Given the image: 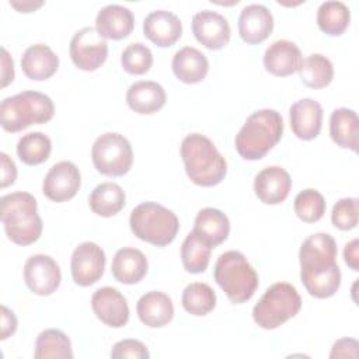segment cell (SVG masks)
<instances>
[{
  "mask_svg": "<svg viewBox=\"0 0 359 359\" xmlns=\"http://www.w3.org/2000/svg\"><path fill=\"white\" fill-rule=\"evenodd\" d=\"M81 184L79 168L72 161H59L46 172L42 182L43 195L53 202H66L72 199Z\"/></svg>",
  "mask_w": 359,
  "mask_h": 359,
  "instance_id": "obj_13",
  "label": "cell"
},
{
  "mask_svg": "<svg viewBox=\"0 0 359 359\" xmlns=\"http://www.w3.org/2000/svg\"><path fill=\"white\" fill-rule=\"evenodd\" d=\"M17 330V317L13 310H10L7 306H1V334L0 338L4 341L10 335H13Z\"/></svg>",
  "mask_w": 359,
  "mask_h": 359,
  "instance_id": "obj_43",
  "label": "cell"
},
{
  "mask_svg": "<svg viewBox=\"0 0 359 359\" xmlns=\"http://www.w3.org/2000/svg\"><path fill=\"white\" fill-rule=\"evenodd\" d=\"M52 151L50 139L42 132H29L20 137L17 156L27 165H38L46 161Z\"/></svg>",
  "mask_w": 359,
  "mask_h": 359,
  "instance_id": "obj_36",
  "label": "cell"
},
{
  "mask_svg": "<svg viewBox=\"0 0 359 359\" xmlns=\"http://www.w3.org/2000/svg\"><path fill=\"white\" fill-rule=\"evenodd\" d=\"M332 224L339 230H352L358 224V199L342 198L339 199L331 213Z\"/></svg>",
  "mask_w": 359,
  "mask_h": 359,
  "instance_id": "obj_39",
  "label": "cell"
},
{
  "mask_svg": "<svg viewBox=\"0 0 359 359\" xmlns=\"http://www.w3.org/2000/svg\"><path fill=\"white\" fill-rule=\"evenodd\" d=\"M42 4H43V1H41V0H22V1L10 0V6L14 7L15 10H18L20 13H31V11H35V10L39 8Z\"/></svg>",
  "mask_w": 359,
  "mask_h": 359,
  "instance_id": "obj_46",
  "label": "cell"
},
{
  "mask_svg": "<svg viewBox=\"0 0 359 359\" xmlns=\"http://www.w3.org/2000/svg\"><path fill=\"white\" fill-rule=\"evenodd\" d=\"M192 231L213 248L229 237L230 222L222 210L215 208H203L195 217Z\"/></svg>",
  "mask_w": 359,
  "mask_h": 359,
  "instance_id": "obj_27",
  "label": "cell"
},
{
  "mask_svg": "<svg viewBox=\"0 0 359 359\" xmlns=\"http://www.w3.org/2000/svg\"><path fill=\"white\" fill-rule=\"evenodd\" d=\"M139 320L150 327L160 328L167 325L174 317V304L168 294L160 290L144 293L136 304Z\"/></svg>",
  "mask_w": 359,
  "mask_h": 359,
  "instance_id": "obj_22",
  "label": "cell"
},
{
  "mask_svg": "<svg viewBox=\"0 0 359 359\" xmlns=\"http://www.w3.org/2000/svg\"><path fill=\"white\" fill-rule=\"evenodd\" d=\"M24 280L32 293L49 296L59 287L62 272L57 262L50 255L35 254L24 264Z\"/></svg>",
  "mask_w": 359,
  "mask_h": 359,
  "instance_id": "obj_11",
  "label": "cell"
},
{
  "mask_svg": "<svg viewBox=\"0 0 359 359\" xmlns=\"http://www.w3.org/2000/svg\"><path fill=\"white\" fill-rule=\"evenodd\" d=\"M273 29V17L264 4L245 6L238 17V34L241 39L250 45L261 43Z\"/></svg>",
  "mask_w": 359,
  "mask_h": 359,
  "instance_id": "obj_18",
  "label": "cell"
},
{
  "mask_svg": "<svg viewBox=\"0 0 359 359\" xmlns=\"http://www.w3.org/2000/svg\"><path fill=\"white\" fill-rule=\"evenodd\" d=\"M297 72L302 83L311 88H324L334 77L331 60L321 53H311L304 57Z\"/></svg>",
  "mask_w": 359,
  "mask_h": 359,
  "instance_id": "obj_32",
  "label": "cell"
},
{
  "mask_svg": "<svg viewBox=\"0 0 359 359\" xmlns=\"http://www.w3.org/2000/svg\"><path fill=\"white\" fill-rule=\"evenodd\" d=\"M125 191L115 182L98 184L88 196L90 209L101 217L115 216L125 206Z\"/></svg>",
  "mask_w": 359,
  "mask_h": 359,
  "instance_id": "obj_29",
  "label": "cell"
},
{
  "mask_svg": "<svg viewBox=\"0 0 359 359\" xmlns=\"http://www.w3.org/2000/svg\"><path fill=\"white\" fill-rule=\"evenodd\" d=\"M105 252L104 250L93 243H80L70 259V271L74 283L79 286H91L101 279L105 269Z\"/></svg>",
  "mask_w": 359,
  "mask_h": 359,
  "instance_id": "obj_10",
  "label": "cell"
},
{
  "mask_svg": "<svg viewBox=\"0 0 359 359\" xmlns=\"http://www.w3.org/2000/svg\"><path fill=\"white\" fill-rule=\"evenodd\" d=\"M143 32L154 45L167 48L181 38L182 22L177 14L168 10H154L143 21Z\"/></svg>",
  "mask_w": 359,
  "mask_h": 359,
  "instance_id": "obj_17",
  "label": "cell"
},
{
  "mask_svg": "<svg viewBox=\"0 0 359 359\" xmlns=\"http://www.w3.org/2000/svg\"><path fill=\"white\" fill-rule=\"evenodd\" d=\"M212 247L196 233L189 231L181 245V261L187 272L202 273L210 261Z\"/></svg>",
  "mask_w": 359,
  "mask_h": 359,
  "instance_id": "obj_34",
  "label": "cell"
},
{
  "mask_svg": "<svg viewBox=\"0 0 359 359\" xmlns=\"http://www.w3.org/2000/svg\"><path fill=\"white\" fill-rule=\"evenodd\" d=\"M14 80V63L6 48H1V87L8 86Z\"/></svg>",
  "mask_w": 359,
  "mask_h": 359,
  "instance_id": "obj_44",
  "label": "cell"
},
{
  "mask_svg": "<svg viewBox=\"0 0 359 359\" xmlns=\"http://www.w3.org/2000/svg\"><path fill=\"white\" fill-rule=\"evenodd\" d=\"M290 128L302 140H311L320 135L323 125V108L313 98H302L289 109Z\"/></svg>",
  "mask_w": 359,
  "mask_h": 359,
  "instance_id": "obj_19",
  "label": "cell"
},
{
  "mask_svg": "<svg viewBox=\"0 0 359 359\" xmlns=\"http://www.w3.org/2000/svg\"><path fill=\"white\" fill-rule=\"evenodd\" d=\"M135 27L133 13L122 4H108L95 17V29L105 39H123Z\"/></svg>",
  "mask_w": 359,
  "mask_h": 359,
  "instance_id": "obj_21",
  "label": "cell"
},
{
  "mask_svg": "<svg viewBox=\"0 0 359 359\" xmlns=\"http://www.w3.org/2000/svg\"><path fill=\"white\" fill-rule=\"evenodd\" d=\"M0 165H1L0 187L6 188V187L14 184V181L17 178V167H15L14 161L4 151L0 153Z\"/></svg>",
  "mask_w": 359,
  "mask_h": 359,
  "instance_id": "obj_42",
  "label": "cell"
},
{
  "mask_svg": "<svg viewBox=\"0 0 359 359\" xmlns=\"http://www.w3.org/2000/svg\"><path fill=\"white\" fill-rule=\"evenodd\" d=\"M292 188L289 172L279 165L262 168L254 180V191L257 198L266 205L282 203Z\"/></svg>",
  "mask_w": 359,
  "mask_h": 359,
  "instance_id": "obj_16",
  "label": "cell"
},
{
  "mask_svg": "<svg viewBox=\"0 0 359 359\" xmlns=\"http://www.w3.org/2000/svg\"><path fill=\"white\" fill-rule=\"evenodd\" d=\"M359 356V342L355 338H341L332 344L330 358H353Z\"/></svg>",
  "mask_w": 359,
  "mask_h": 359,
  "instance_id": "obj_41",
  "label": "cell"
},
{
  "mask_svg": "<svg viewBox=\"0 0 359 359\" xmlns=\"http://www.w3.org/2000/svg\"><path fill=\"white\" fill-rule=\"evenodd\" d=\"M189 180L199 187H215L227 174V163L215 143L201 133L185 136L180 147Z\"/></svg>",
  "mask_w": 359,
  "mask_h": 359,
  "instance_id": "obj_1",
  "label": "cell"
},
{
  "mask_svg": "<svg viewBox=\"0 0 359 359\" xmlns=\"http://www.w3.org/2000/svg\"><path fill=\"white\" fill-rule=\"evenodd\" d=\"M150 356L146 345L137 339H122L118 341L111 349L112 359H147Z\"/></svg>",
  "mask_w": 359,
  "mask_h": 359,
  "instance_id": "obj_40",
  "label": "cell"
},
{
  "mask_svg": "<svg viewBox=\"0 0 359 359\" xmlns=\"http://www.w3.org/2000/svg\"><path fill=\"white\" fill-rule=\"evenodd\" d=\"M283 135V118L275 109H258L252 112L234 139L236 150L244 160L262 158Z\"/></svg>",
  "mask_w": 359,
  "mask_h": 359,
  "instance_id": "obj_3",
  "label": "cell"
},
{
  "mask_svg": "<svg viewBox=\"0 0 359 359\" xmlns=\"http://www.w3.org/2000/svg\"><path fill=\"white\" fill-rule=\"evenodd\" d=\"M34 358L36 359H72L73 349L69 337L56 328L42 331L35 341Z\"/></svg>",
  "mask_w": 359,
  "mask_h": 359,
  "instance_id": "obj_30",
  "label": "cell"
},
{
  "mask_svg": "<svg viewBox=\"0 0 359 359\" xmlns=\"http://www.w3.org/2000/svg\"><path fill=\"white\" fill-rule=\"evenodd\" d=\"M129 224L137 238L156 247L172 243L180 229L177 215L157 202H143L133 208Z\"/></svg>",
  "mask_w": 359,
  "mask_h": 359,
  "instance_id": "obj_6",
  "label": "cell"
},
{
  "mask_svg": "<svg viewBox=\"0 0 359 359\" xmlns=\"http://www.w3.org/2000/svg\"><path fill=\"white\" fill-rule=\"evenodd\" d=\"M121 65L129 74H144L153 65V53L144 43L132 42L123 49L121 55Z\"/></svg>",
  "mask_w": 359,
  "mask_h": 359,
  "instance_id": "obj_38",
  "label": "cell"
},
{
  "mask_svg": "<svg viewBox=\"0 0 359 359\" xmlns=\"http://www.w3.org/2000/svg\"><path fill=\"white\" fill-rule=\"evenodd\" d=\"M147 258L144 254L133 247H123L114 255L111 264L112 276L125 285L140 282L147 273Z\"/></svg>",
  "mask_w": 359,
  "mask_h": 359,
  "instance_id": "obj_25",
  "label": "cell"
},
{
  "mask_svg": "<svg viewBox=\"0 0 359 359\" xmlns=\"http://www.w3.org/2000/svg\"><path fill=\"white\" fill-rule=\"evenodd\" d=\"M213 278L234 304L250 300L258 287V273L240 251H226L219 255Z\"/></svg>",
  "mask_w": 359,
  "mask_h": 359,
  "instance_id": "obj_5",
  "label": "cell"
},
{
  "mask_svg": "<svg viewBox=\"0 0 359 359\" xmlns=\"http://www.w3.org/2000/svg\"><path fill=\"white\" fill-rule=\"evenodd\" d=\"M358 250H359L358 238H353L349 243H346V245L344 248L345 264L353 271H359V252H358Z\"/></svg>",
  "mask_w": 359,
  "mask_h": 359,
  "instance_id": "obj_45",
  "label": "cell"
},
{
  "mask_svg": "<svg viewBox=\"0 0 359 359\" xmlns=\"http://www.w3.org/2000/svg\"><path fill=\"white\" fill-rule=\"evenodd\" d=\"M351 21L349 7L338 0H328L317 8V24L318 28L331 35L338 36L345 32Z\"/></svg>",
  "mask_w": 359,
  "mask_h": 359,
  "instance_id": "obj_31",
  "label": "cell"
},
{
  "mask_svg": "<svg viewBox=\"0 0 359 359\" xmlns=\"http://www.w3.org/2000/svg\"><path fill=\"white\" fill-rule=\"evenodd\" d=\"M69 52L76 67L94 72L107 60L108 43L95 27H84L73 35Z\"/></svg>",
  "mask_w": 359,
  "mask_h": 359,
  "instance_id": "obj_9",
  "label": "cell"
},
{
  "mask_svg": "<svg viewBox=\"0 0 359 359\" xmlns=\"http://www.w3.org/2000/svg\"><path fill=\"white\" fill-rule=\"evenodd\" d=\"M0 219L7 237L18 245H29L41 237L43 224L38 215L36 199L29 192L17 191L3 195Z\"/></svg>",
  "mask_w": 359,
  "mask_h": 359,
  "instance_id": "obj_2",
  "label": "cell"
},
{
  "mask_svg": "<svg viewBox=\"0 0 359 359\" xmlns=\"http://www.w3.org/2000/svg\"><path fill=\"white\" fill-rule=\"evenodd\" d=\"M192 32L199 43L212 50L224 48L231 35L230 24L224 15L213 10H202L192 17Z\"/></svg>",
  "mask_w": 359,
  "mask_h": 359,
  "instance_id": "obj_14",
  "label": "cell"
},
{
  "mask_svg": "<svg viewBox=\"0 0 359 359\" xmlns=\"http://www.w3.org/2000/svg\"><path fill=\"white\" fill-rule=\"evenodd\" d=\"M330 135L331 139L344 149L358 151L359 119L351 108H337L330 116Z\"/></svg>",
  "mask_w": 359,
  "mask_h": 359,
  "instance_id": "obj_28",
  "label": "cell"
},
{
  "mask_svg": "<svg viewBox=\"0 0 359 359\" xmlns=\"http://www.w3.org/2000/svg\"><path fill=\"white\" fill-rule=\"evenodd\" d=\"M182 307L192 316H206L216 306L215 290L203 282H192L185 286L181 296Z\"/></svg>",
  "mask_w": 359,
  "mask_h": 359,
  "instance_id": "obj_35",
  "label": "cell"
},
{
  "mask_svg": "<svg viewBox=\"0 0 359 359\" xmlns=\"http://www.w3.org/2000/svg\"><path fill=\"white\" fill-rule=\"evenodd\" d=\"M337 243L328 233H316L309 236L300 245L299 262L300 272H313L328 269L337 264Z\"/></svg>",
  "mask_w": 359,
  "mask_h": 359,
  "instance_id": "obj_12",
  "label": "cell"
},
{
  "mask_svg": "<svg viewBox=\"0 0 359 359\" xmlns=\"http://www.w3.org/2000/svg\"><path fill=\"white\" fill-rule=\"evenodd\" d=\"M167 95L161 84L151 80H140L130 84L126 91L129 108L142 115H150L160 111L165 104Z\"/></svg>",
  "mask_w": 359,
  "mask_h": 359,
  "instance_id": "obj_23",
  "label": "cell"
},
{
  "mask_svg": "<svg viewBox=\"0 0 359 359\" xmlns=\"http://www.w3.org/2000/svg\"><path fill=\"white\" fill-rule=\"evenodd\" d=\"M303 62L299 46L287 39L272 42L264 53L265 70L278 77H286L296 73Z\"/></svg>",
  "mask_w": 359,
  "mask_h": 359,
  "instance_id": "obj_20",
  "label": "cell"
},
{
  "mask_svg": "<svg viewBox=\"0 0 359 359\" xmlns=\"http://www.w3.org/2000/svg\"><path fill=\"white\" fill-rule=\"evenodd\" d=\"M171 67L178 80L187 84H196L206 77L209 60L199 49L184 46L174 53Z\"/></svg>",
  "mask_w": 359,
  "mask_h": 359,
  "instance_id": "obj_26",
  "label": "cell"
},
{
  "mask_svg": "<svg viewBox=\"0 0 359 359\" xmlns=\"http://www.w3.org/2000/svg\"><path fill=\"white\" fill-rule=\"evenodd\" d=\"M91 307L98 320L104 324L121 328L129 320V306L125 296L115 287L104 286L91 296Z\"/></svg>",
  "mask_w": 359,
  "mask_h": 359,
  "instance_id": "obj_15",
  "label": "cell"
},
{
  "mask_svg": "<svg viewBox=\"0 0 359 359\" xmlns=\"http://www.w3.org/2000/svg\"><path fill=\"white\" fill-rule=\"evenodd\" d=\"M91 160L98 172L108 177H121L132 167L133 150L123 135L105 132L93 143Z\"/></svg>",
  "mask_w": 359,
  "mask_h": 359,
  "instance_id": "obj_8",
  "label": "cell"
},
{
  "mask_svg": "<svg viewBox=\"0 0 359 359\" xmlns=\"http://www.w3.org/2000/svg\"><path fill=\"white\" fill-rule=\"evenodd\" d=\"M293 208L300 220L304 223H314L324 216L327 203L317 189L306 188L296 195Z\"/></svg>",
  "mask_w": 359,
  "mask_h": 359,
  "instance_id": "obj_37",
  "label": "cell"
},
{
  "mask_svg": "<svg viewBox=\"0 0 359 359\" xmlns=\"http://www.w3.org/2000/svg\"><path fill=\"white\" fill-rule=\"evenodd\" d=\"M302 283L306 290L317 299H327L337 293L341 285V269L338 264L332 265L328 269L313 271V272H300Z\"/></svg>",
  "mask_w": 359,
  "mask_h": 359,
  "instance_id": "obj_33",
  "label": "cell"
},
{
  "mask_svg": "<svg viewBox=\"0 0 359 359\" xmlns=\"http://www.w3.org/2000/svg\"><path fill=\"white\" fill-rule=\"evenodd\" d=\"M59 67V56L45 43L28 46L21 57V69L31 80H46L52 77Z\"/></svg>",
  "mask_w": 359,
  "mask_h": 359,
  "instance_id": "obj_24",
  "label": "cell"
},
{
  "mask_svg": "<svg viewBox=\"0 0 359 359\" xmlns=\"http://www.w3.org/2000/svg\"><path fill=\"white\" fill-rule=\"evenodd\" d=\"M302 309V297L287 282L271 285L252 309L255 324L264 330H275L294 317Z\"/></svg>",
  "mask_w": 359,
  "mask_h": 359,
  "instance_id": "obj_7",
  "label": "cell"
},
{
  "mask_svg": "<svg viewBox=\"0 0 359 359\" xmlns=\"http://www.w3.org/2000/svg\"><path fill=\"white\" fill-rule=\"evenodd\" d=\"M55 105L50 97L39 91H21L7 97L0 104V125L4 130L15 133L31 125L50 121Z\"/></svg>",
  "mask_w": 359,
  "mask_h": 359,
  "instance_id": "obj_4",
  "label": "cell"
}]
</instances>
